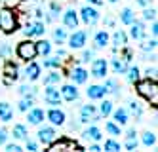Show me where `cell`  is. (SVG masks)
<instances>
[{"label": "cell", "mask_w": 158, "mask_h": 152, "mask_svg": "<svg viewBox=\"0 0 158 152\" xmlns=\"http://www.w3.org/2000/svg\"><path fill=\"white\" fill-rule=\"evenodd\" d=\"M135 89H137V93L147 99L151 105H158V82L154 78H147L145 80H137L135 82Z\"/></svg>", "instance_id": "obj_1"}, {"label": "cell", "mask_w": 158, "mask_h": 152, "mask_svg": "<svg viewBox=\"0 0 158 152\" xmlns=\"http://www.w3.org/2000/svg\"><path fill=\"white\" fill-rule=\"evenodd\" d=\"M19 29L17 14L12 8H0V31L4 34H12Z\"/></svg>", "instance_id": "obj_2"}, {"label": "cell", "mask_w": 158, "mask_h": 152, "mask_svg": "<svg viewBox=\"0 0 158 152\" xmlns=\"http://www.w3.org/2000/svg\"><path fill=\"white\" fill-rule=\"evenodd\" d=\"M48 146H50V152H59V150L61 152H67V150H84L76 141H73V139H69V137H57Z\"/></svg>", "instance_id": "obj_3"}, {"label": "cell", "mask_w": 158, "mask_h": 152, "mask_svg": "<svg viewBox=\"0 0 158 152\" xmlns=\"http://www.w3.org/2000/svg\"><path fill=\"white\" fill-rule=\"evenodd\" d=\"M15 51H17V57H19V59H23V61H32V59H36V57H38L36 46H35V42H32L31 38L19 42Z\"/></svg>", "instance_id": "obj_4"}, {"label": "cell", "mask_w": 158, "mask_h": 152, "mask_svg": "<svg viewBox=\"0 0 158 152\" xmlns=\"http://www.w3.org/2000/svg\"><path fill=\"white\" fill-rule=\"evenodd\" d=\"M101 120V114L97 112V109L94 105H84L80 109V122L82 124H95Z\"/></svg>", "instance_id": "obj_5"}, {"label": "cell", "mask_w": 158, "mask_h": 152, "mask_svg": "<svg viewBox=\"0 0 158 152\" xmlns=\"http://www.w3.org/2000/svg\"><path fill=\"white\" fill-rule=\"evenodd\" d=\"M17 78H19V67H17V63L6 61V65H4V84L6 86H12Z\"/></svg>", "instance_id": "obj_6"}, {"label": "cell", "mask_w": 158, "mask_h": 152, "mask_svg": "<svg viewBox=\"0 0 158 152\" xmlns=\"http://www.w3.org/2000/svg\"><path fill=\"white\" fill-rule=\"evenodd\" d=\"M25 36L27 38H32V36H44V32H46V27H44V23L42 21H29L25 29Z\"/></svg>", "instance_id": "obj_7"}, {"label": "cell", "mask_w": 158, "mask_h": 152, "mask_svg": "<svg viewBox=\"0 0 158 152\" xmlns=\"http://www.w3.org/2000/svg\"><path fill=\"white\" fill-rule=\"evenodd\" d=\"M36 135H38V143L46 145V146H48L50 143H53L55 139L59 137V135H57V131H55V129H53L52 125H44V127H40Z\"/></svg>", "instance_id": "obj_8"}, {"label": "cell", "mask_w": 158, "mask_h": 152, "mask_svg": "<svg viewBox=\"0 0 158 152\" xmlns=\"http://www.w3.org/2000/svg\"><path fill=\"white\" fill-rule=\"evenodd\" d=\"M80 19L86 23V25L92 27V25H95V23L99 21V11H97L92 4H89V6H84V8L80 10Z\"/></svg>", "instance_id": "obj_9"}, {"label": "cell", "mask_w": 158, "mask_h": 152, "mask_svg": "<svg viewBox=\"0 0 158 152\" xmlns=\"http://www.w3.org/2000/svg\"><path fill=\"white\" fill-rule=\"evenodd\" d=\"M86 38H88L86 31H74L71 36H67V42H69L73 50H82L86 46Z\"/></svg>", "instance_id": "obj_10"}, {"label": "cell", "mask_w": 158, "mask_h": 152, "mask_svg": "<svg viewBox=\"0 0 158 152\" xmlns=\"http://www.w3.org/2000/svg\"><path fill=\"white\" fill-rule=\"evenodd\" d=\"M44 101H46L48 105H52V107H57V105H61V91L59 88L55 86H46V91H44Z\"/></svg>", "instance_id": "obj_11"}, {"label": "cell", "mask_w": 158, "mask_h": 152, "mask_svg": "<svg viewBox=\"0 0 158 152\" xmlns=\"http://www.w3.org/2000/svg\"><path fill=\"white\" fill-rule=\"evenodd\" d=\"M107 71H109V63L105 59H94L92 61V76H95V78H105Z\"/></svg>", "instance_id": "obj_12"}, {"label": "cell", "mask_w": 158, "mask_h": 152, "mask_svg": "<svg viewBox=\"0 0 158 152\" xmlns=\"http://www.w3.org/2000/svg\"><path fill=\"white\" fill-rule=\"evenodd\" d=\"M130 36L133 38V40H143L145 38V34H147V29H145V25H143V21H137L135 19L133 23H130Z\"/></svg>", "instance_id": "obj_13"}, {"label": "cell", "mask_w": 158, "mask_h": 152, "mask_svg": "<svg viewBox=\"0 0 158 152\" xmlns=\"http://www.w3.org/2000/svg\"><path fill=\"white\" fill-rule=\"evenodd\" d=\"M59 91H61V99H63V101L73 103V101H76V99H78V89H76V84H65Z\"/></svg>", "instance_id": "obj_14"}, {"label": "cell", "mask_w": 158, "mask_h": 152, "mask_svg": "<svg viewBox=\"0 0 158 152\" xmlns=\"http://www.w3.org/2000/svg\"><path fill=\"white\" fill-rule=\"evenodd\" d=\"M27 120H29V124L31 125H40L42 122H44V110L42 109H29L27 110Z\"/></svg>", "instance_id": "obj_15"}, {"label": "cell", "mask_w": 158, "mask_h": 152, "mask_svg": "<svg viewBox=\"0 0 158 152\" xmlns=\"http://www.w3.org/2000/svg\"><path fill=\"white\" fill-rule=\"evenodd\" d=\"M110 114H112V122H116L118 125H126L130 122V112H128V109H124V107L112 110Z\"/></svg>", "instance_id": "obj_16"}, {"label": "cell", "mask_w": 158, "mask_h": 152, "mask_svg": "<svg viewBox=\"0 0 158 152\" xmlns=\"http://www.w3.org/2000/svg\"><path fill=\"white\" fill-rule=\"evenodd\" d=\"M48 120L53 124V125H63L65 124V118H67V116H65V112L61 110V109H52V110H48Z\"/></svg>", "instance_id": "obj_17"}, {"label": "cell", "mask_w": 158, "mask_h": 152, "mask_svg": "<svg viewBox=\"0 0 158 152\" xmlns=\"http://www.w3.org/2000/svg\"><path fill=\"white\" fill-rule=\"evenodd\" d=\"M63 25L67 29H76L78 27V14L71 8V10H67L65 14H63Z\"/></svg>", "instance_id": "obj_18"}, {"label": "cell", "mask_w": 158, "mask_h": 152, "mask_svg": "<svg viewBox=\"0 0 158 152\" xmlns=\"http://www.w3.org/2000/svg\"><path fill=\"white\" fill-rule=\"evenodd\" d=\"M69 76H71V80L74 82V84H86L88 82V71L82 68V67H74Z\"/></svg>", "instance_id": "obj_19"}, {"label": "cell", "mask_w": 158, "mask_h": 152, "mask_svg": "<svg viewBox=\"0 0 158 152\" xmlns=\"http://www.w3.org/2000/svg\"><path fill=\"white\" fill-rule=\"evenodd\" d=\"M25 76L31 80V82H35L40 78V65L35 63V61H27V67H25Z\"/></svg>", "instance_id": "obj_20"}, {"label": "cell", "mask_w": 158, "mask_h": 152, "mask_svg": "<svg viewBox=\"0 0 158 152\" xmlns=\"http://www.w3.org/2000/svg\"><path fill=\"white\" fill-rule=\"evenodd\" d=\"M82 135H84V139H88V141H94V143H99L101 139H103V133H101V129H99V127H95V125L86 127Z\"/></svg>", "instance_id": "obj_21"}, {"label": "cell", "mask_w": 158, "mask_h": 152, "mask_svg": "<svg viewBox=\"0 0 158 152\" xmlns=\"http://www.w3.org/2000/svg\"><path fill=\"white\" fill-rule=\"evenodd\" d=\"M139 145V139H137V133H135V129H130L126 133V139H124V148L126 150H135Z\"/></svg>", "instance_id": "obj_22"}, {"label": "cell", "mask_w": 158, "mask_h": 152, "mask_svg": "<svg viewBox=\"0 0 158 152\" xmlns=\"http://www.w3.org/2000/svg\"><path fill=\"white\" fill-rule=\"evenodd\" d=\"M112 44H114V50H118V48H124V46L128 44V34L124 32L122 29L114 31V34H112Z\"/></svg>", "instance_id": "obj_23"}, {"label": "cell", "mask_w": 158, "mask_h": 152, "mask_svg": "<svg viewBox=\"0 0 158 152\" xmlns=\"http://www.w3.org/2000/svg\"><path fill=\"white\" fill-rule=\"evenodd\" d=\"M86 95L89 97V99H103L105 97V89H103V86H99V84H94V86H89L88 89H86Z\"/></svg>", "instance_id": "obj_24"}, {"label": "cell", "mask_w": 158, "mask_h": 152, "mask_svg": "<svg viewBox=\"0 0 158 152\" xmlns=\"http://www.w3.org/2000/svg\"><path fill=\"white\" fill-rule=\"evenodd\" d=\"M35 46H36V53L42 55V57H46V55L52 53V44L46 38H40L38 42H35Z\"/></svg>", "instance_id": "obj_25"}, {"label": "cell", "mask_w": 158, "mask_h": 152, "mask_svg": "<svg viewBox=\"0 0 158 152\" xmlns=\"http://www.w3.org/2000/svg\"><path fill=\"white\" fill-rule=\"evenodd\" d=\"M109 34H107V31H99V32H95V36H94V44H95V50H101V48H105V46L109 44Z\"/></svg>", "instance_id": "obj_26"}, {"label": "cell", "mask_w": 158, "mask_h": 152, "mask_svg": "<svg viewBox=\"0 0 158 152\" xmlns=\"http://www.w3.org/2000/svg\"><path fill=\"white\" fill-rule=\"evenodd\" d=\"M110 65H112V71H114L116 74H124L126 72V68H128V61H124L122 57H112V61H110Z\"/></svg>", "instance_id": "obj_27"}, {"label": "cell", "mask_w": 158, "mask_h": 152, "mask_svg": "<svg viewBox=\"0 0 158 152\" xmlns=\"http://www.w3.org/2000/svg\"><path fill=\"white\" fill-rule=\"evenodd\" d=\"M103 89H105V93H109V95H120V84H118L114 78H109L105 82Z\"/></svg>", "instance_id": "obj_28"}, {"label": "cell", "mask_w": 158, "mask_h": 152, "mask_svg": "<svg viewBox=\"0 0 158 152\" xmlns=\"http://www.w3.org/2000/svg\"><path fill=\"white\" fill-rule=\"evenodd\" d=\"M14 118V110L8 103H0V120L2 122H10Z\"/></svg>", "instance_id": "obj_29"}, {"label": "cell", "mask_w": 158, "mask_h": 152, "mask_svg": "<svg viewBox=\"0 0 158 152\" xmlns=\"http://www.w3.org/2000/svg\"><path fill=\"white\" fill-rule=\"evenodd\" d=\"M128 112H131V114L135 116V120H141V116H143V105H141L139 101H130Z\"/></svg>", "instance_id": "obj_30"}, {"label": "cell", "mask_w": 158, "mask_h": 152, "mask_svg": "<svg viewBox=\"0 0 158 152\" xmlns=\"http://www.w3.org/2000/svg\"><path fill=\"white\" fill-rule=\"evenodd\" d=\"M141 143H143L147 148L156 146V133H154V131H145V133L141 135Z\"/></svg>", "instance_id": "obj_31"}, {"label": "cell", "mask_w": 158, "mask_h": 152, "mask_svg": "<svg viewBox=\"0 0 158 152\" xmlns=\"http://www.w3.org/2000/svg\"><path fill=\"white\" fill-rule=\"evenodd\" d=\"M12 135H14V139H17V141H25V139L29 137V135H27V127H25L23 124H17V125H14V131H12Z\"/></svg>", "instance_id": "obj_32"}, {"label": "cell", "mask_w": 158, "mask_h": 152, "mask_svg": "<svg viewBox=\"0 0 158 152\" xmlns=\"http://www.w3.org/2000/svg\"><path fill=\"white\" fill-rule=\"evenodd\" d=\"M120 21L124 23V25H130V23L135 21V14H133L130 8H124V10L120 11Z\"/></svg>", "instance_id": "obj_33"}, {"label": "cell", "mask_w": 158, "mask_h": 152, "mask_svg": "<svg viewBox=\"0 0 158 152\" xmlns=\"http://www.w3.org/2000/svg\"><path fill=\"white\" fill-rule=\"evenodd\" d=\"M61 76H63V74H59L57 71H52L46 78H44V86H55V84H59V82H61Z\"/></svg>", "instance_id": "obj_34"}, {"label": "cell", "mask_w": 158, "mask_h": 152, "mask_svg": "<svg viewBox=\"0 0 158 152\" xmlns=\"http://www.w3.org/2000/svg\"><path fill=\"white\" fill-rule=\"evenodd\" d=\"M124 74L128 76V80L131 82V84H135V82L139 80V76H141V74H139V68L135 67V65H131V67L128 65V68H126V72H124Z\"/></svg>", "instance_id": "obj_35"}, {"label": "cell", "mask_w": 158, "mask_h": 152, "mask_svg": "<svg viewBox=\"0 0 158 152\" xmlns=\"http://www.w3.org/2000/svg\"><path fill=\"white\" fill-rule=\"evenodd\" d=\"M32 107H35V99H32V97H23V99L17 103V109H19L21 112H27V110L32 109Z\"/></svg>", "instance_id": "obj_36"}, {"label": "cell", "mask_w": 158, "mask_h": 152, "mask_svg": "<svg viewBox=\"0 0 158 152\" xmlns=\"http://www.w3.org/2000/svg\"><path fill=\"white\" fill-rule=\"evenodd\" d=\"M97 112L101 114V118H107V116L112 112V101H101L99 110H97Z\"/></svg>", "instance_id": "obj_37"}, {"label": "cell", "mask_w": 158, "mask_h": 152, "mask_svg": "<svg viewBox=\"0 0 158 152\" xmlns=\"http://www.w3.org/2000/svg\"><path fill=\"white\" fill-rule=\"evenodd\" d=\"M61 61L63 59H59L57 55H55V57L46 55V59H44V67H46V68H59L61 67Z\"/></svg>", "instance_id": "obj_38"}, {"label": "cell", "mask_w": 158, "mask_h": 152, "mask_svg": "<svg viewBox=\"0 0 158 152\" xmlns=\"http://www.w3.org/2000/svg\"><path fill=\"white\" fill-rule=\"evenodd\" d=\"M53 40H55V44H65L67 42V29H53Z\"/></svg>", "instance_id": "obj_39"}, {"label": "cell", "mask_w": 158, "mask_h": 152, "mask_svg": "<svg viewBox=\"0 0 158 152\" xmlns=\"http://www.w3.org/2000/svg\"><path fill=\"white\" fill-rule=\"evenodd\" d=\"M19 93H21L23 97H32V99H35V95H36V88L25 84V86H21V88H19Z\"/></svg>", "instance_id": "obj_40"}, {"label": "cell", "mask_w": 158, "mask_h": 152, "mask_svg": "<svg viewBox=\"0 0 158 152\" xmlns=\"http://www.w3.org/2000/svg\"><path fill=\"white\" fill-rule=\"evenodd\" d=\"M120 127H122V125H118L116 122H107V124H105V129H107V133H109V135H112V137L120 135Z\"/></svg>", "instance_id": "obj_41"}, {"label": "cell", "mask_w": 158, "mask_h": 152, "mask_svg": "<svg viewBox=\"0 0 158 152\" xmlns=\"http://www.w3.org/2000/svg\"><path fill=\"white\" fill-rule=\"evenodd\" d=\"M122 148V145L118 141H114V139H109V141H105V150L107 152H118Z\"/></svg>", "instance_id": "obj_42"}, {"label": "cell", "mask_w": 158, "mask_h": 152, "mask_svg": "<svg viewBox=\"0 0 158 152\" xmlns=\"http://www.w3.org/2000/svg\"><path fill=\"white\" fill-rule=\"evenodd\" d=\"M156 44H158V42H156V38L152 36V40L141 44V50H143V51H154V50H156Z\"/></svg>", "instance_id": "obj_43"}, {"label": "cell", "mask_w": 158, "mask_h": 152, "mask_svg": "<svg viewBox=\"0 0 158 152\" xmlns=\"http://www.w3.org/2000/svg\"><path fill=\"white\" fill-rule=\"evenodd\" d=\"M143 17H145L147 21L156 19V10H154V8H147V6H145V10H143Z\"/></svg>", "instance_id": "obj_44"}, {"label": "cell", "mask_w": 158, "mask_h": 152, "mask_svg": "<svg viewBox=\"0 0 158 152\" xmlns=\"http://www.w3.org/2000/svg\"><path fill=\"white\" fill-rule=\"evenodd\" d=\"M10 53H12V46H10V44H0V57L8 59Z\"/></svg>", "instance_id": "obj_45"}, {"label": "cell", "mask_w": 158, "mask_h": 152, "mask_svg": "<svg viewBox=\"0 0 158 152\" xmlns=\"http://www.w3.org/2000/svg\"><path fill=\"white\" fill-rule=\"evenodd\" d=\"M25 141H27V143H25L27 150H31V152H36V150H38V143H36V141H32V139H29V137L25 139Z\"/></svg>", "instance_id": "obj_46"}, {"label": "cell", "mask_w": 158, "mask_h": 152, "mask_svg": "<svg viewBox=\"0 0 158 152\" xmlns=\"http://www.w3.org/2000/svg\"><path fill=\"white\" fill-rule=\"evenodd\" d=\"M94 55H95V50H84V53H82V61H84V63L92 61Z\"/></svg>", "instance_id": "obj_47"}, {"label": "cell", "mask_w": 158, "mask_h": 152, "mask_svg": "<svg viewBox=\"0 0 158 152\" xmlns=\"http://www.w3.org/2000/svg\"><path fill=\"white\" fill-rule=\"evenodd\" d=\"M156 72H158V71H156V67H149V68L145 71V76H147V78H154V80H156Z\"/></svg>", "instance_id": "obj_48"}, {"label": "cell", "mask_w": 158, "mask_h": 152, "mask_svg": "<svg viewBox=\"0 0 158 152\" xmlns=\"http://www.w3.org/2000/svg\"><path fill=\"white\" fill-rule=\"evenodd\" d=\"M6 150L8 152H21L23 148H21L19 145H15V143H10V145H6Z\"/></svg>", "instance_id": "obj_49"}, {"label": "cell", "mask_w": 158, "mask_h": 152, "mask_svg": "<svg viewBox=\"0 0 158 152\" xmlns=\"http://www.w3.org/2000/svg\"><path fill=\"white\" fill-rule=\"evenodd\" d=\"M6 141H8V131L2 127V129H0V145H6Z\"/></svg>", "instance_id": "obj_50"}, {"label": "cell", "mask_w": 158, "mask_h": 152, "mask_svg": "<svg viewBox=\"0 0 158 152\" xmlns=\"http://www.w3.org/2000/svg\"><path fill=\"white\" fill-rule=\"evenodd\" d=\"M151 32H152V36L156 38V34H158V25H156V19H152V25H151Z\"/></svg>", "instance_id": "obj_51"}, {"label": "cell", "mask_w": 158, "mask_h": 152, "mask_svg": "<svg viewBox=\"0 0 158 152\" xmlns=\"http://www.w3.org/2000/svg\"><path fill=\"white\" fill-rule=\"evenodd\" d=\"M88 150H89V152H99V150H101V146H99L97 143H94V145H92V146H89Z\"/></svg>", "instance_id": "obj_52"}, {"label": "cell", "mask_w": 158, "mask_h": 152, "mask_svg": "<svg viewBox=\"0 0 158 152\" xmlns=\"http://www.w3.org/2000/svg\"><path fill=\"white\" fill-rule=\"evenodd\" d=\"M57 57H61V59H67V51L65 50H57V53H55Z\"/></svg>", "instance_id": "obj_53"}, {"label": "cell", "mask_w": 158, "mask_h": 152, "mask_svg": "<svg viewBox=\"0 0 158 152\" xmlns=\"http://www.w3.org/2000/svg\"><path fill=\"white\" fill-rule=\"evenodd\" d=\"M88 2L92 4V6H101V4L105 2V0H88Z\"/></svg>", "instance_id": "obj_54"}, {"label": "cell", "mask_w": 158, "mask_h": 152, "mask_svg": "<svg viewBox=\"0 0 158 152\" xmlns=\"http://www.w3.org/2000/svg\"><path fill=\"white\" fill-rule=\"evenodd\" d=\"M135 2H137L139 6H143V8H145V6H149V2H151V0H135Z\"/></svg>", "instance_id": "obj_55"}, {"label": "cell", "mask_w": 158, "mask_h": 152, "mask_svg": "<svg viewBox=\"0 0 158 152\" xmlns=\"http://www.w3.org/2000/svg\"><path fill=\"white\" fill-rule=\"evenodd\" d=\"M105 23H107V25H109V27H112V25H114V21H112L110 17H107V19H105Z\"/></svg>", "instance_id": "obj_56"}, {"label": "cell", "mask_w": 158, "mask_h": 152, "mask_svg": "<svg viewBox=\"0 0 158 152\" xmlns=\"http://www.w3.org/2000/svg\"><path fill=\"white\" fill-rule=\"evenodd\" d=\"M109 2H112V4H114V2H118V0H109Z\"/></svg>", "instance_id": "obj_57"}]
</instances>
